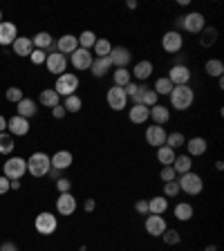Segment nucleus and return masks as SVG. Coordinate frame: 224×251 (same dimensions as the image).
<instances>
[{"instance_id": "f257e3e1", "label": "nucleus", "mask_w": 224, "mask_h": 251, "mask_svg": "<svg viewBox=\"0 0 224 251\" xmlns=\"http://www.w3.org/2000/svg\"><path fill=\"white\" fill-rule=\"evenodd\" d=\"M168 97H171V103L175 110H188L195 101V92H193V88H188V85H175Z\"/></svg>"}, {"instance_id": "f03ea898", "label": "nucleus", "mask_w": 224, "mask_h": 251, "mask_svg": "<svg viewBox=\"0 0 224 251\" xmlns=\"http://www.w3.org/2000/svg\"><path fill=\"white\" fill-rule=\"evenodd\" d=\"M50 168H52V162H50V155H45V152H34L27 159V173L31 177H45Z\"/></svg>"}, {"instance_id": "7ed1b4c3", "label": "nucleus", "mask_w": 224, "mask_h": 251, "mask_svg": "<svg viewBox=\"0 0 224 251\" xmlns=\"http://www.w3.org/2000/svg\"><path fill=\"white\" fill-rule=\"evenodd\" d=\"M177 184H179V191H184L186 195H199L202 193V188H204V182H202V177H199L198 173H184L182 177L177 179Z\"/></svg>"}, {"instance_id": "20e7f679", "label": "nucleus", "mask_w": 224, "mask_h": 251, "mask_svg": "<svg viewBox=\"0 0 224 251\" xmlns=\"http://www.w3.org/2000/svg\"><path fill=\"white\" fill-rule=\"evenodd\" d=\"M76 88H78V76L72 72H63L61 76L56 78V85H54V90H56L58 97H70V94H76Z\"/></svg>"}, {"instance_id": "39448f33", "label": "nucleus", "mask_w": 224, "mask_h": 251, "mask_svg": "<svg viewBox=\"0 0 224 251\" xmlns=\"http://www.w3.org/2000/svg\"><path fill=\"white\" fill-rule=\"evenodd\" d=\"M56 226H58V220H56V215H52L50 211L38 213L36 220H34V229L41 235H52L54 231H56Z\"/></svg>"}, {"instance_id": "423d86ee", "label": "nucleus", "mask_w": 224, "mask_h": 251, "mask_svg": "<svg viewBox=\"0 0 224 251\" xmlns=\"http://www.w3.org/2000/svg\"><path fill=\"white\" fill-rule=\"evenodd\" d=\"M2 171H5L7 179H21L27 173V159H23V157H9L5 162V166H2Z\"/></svg>"}, {"instance_id": "0eeeda50", "label": "nucleus", "mask_w": 224, "mask_h": 251, "mask_svg": "<svg viewBox=\"0 0 224 251\" xmlns=\"http://www.w3.org/2000/svg\"><path fill=\"white\" fill-rule=\"evenodd\" d=\"M162 47H164V52H168V54H177L179 50L184 47V38H182V34H179L177 29L166 31V34L162 36Z\"/></svg>"}, {"instance_id": "6e6552de", "label": "nucleus", "mask_w": 224, "mask_h": 251, "mask_svg": "<svg viewBox=\"0 0 224 251\" xmlns=\"http://www.w3.org/2000/svg\"><path fill=\"white\" fill-rule=\"evenodd\" d=\"M105 99H108V105L115 110V112H119V110H124L125 105H128V97H125L124 88H117V85H112V88L108 90Z\"/></svg>"}, {"instance_id": "1a4fd4ad", "label": "nucleus", "mask_w": 224, "mask_h": 251, "mask_svg": "<svg viewBox=\"0 0 224 251\" xmlns=\"http://www.w3.org/2000/svg\"><path fill=\"white\" fill-rule=\"evenodd\" d=\"M45 65H47V72H50V74L61 76V74L68 70V58L63 56V54H58V52H50V54H47Z\"/></svg>"}, {"instance_id": "9d476101", "label": "nucleus", "mask_w": 224, "mask_h": 251, "mask_svg": "<svg viewBox=\"0 0 224 251\" xmlns=\"http://www.w3.org/2000/svg\"><path fill=\"white\" fill-rule=\"evenodd\" d=\"M204 16L199 11H191V14L182 16V29L191 31V34H199L204 29Z\"/></svg>"}, {"instance_id": "9b49d317", "label": "nucleus", "mask_w": 224, "mask_h": 251, "mask_svg": "<svg viewBox=\"0 0 224 251\" xmlns=\"http://www.w3.org/2000/svg\"><path fill=\"white\" fill-rule=\"evenodd\" d=\"M166 135L164 126H148L146 128V144H150L152 148H159L166 144Z\"/></svg>"}, {"instance_id": "f8f14e48", "label": "nucleus", "mask_w": 224, "mask_h": 251, "mask_svg": "<svg viewBox=\"0 0 224 251\" xmlns=\"http://www.w3.org/2000/svg\"><path fill=\"white\" fill-rule=\"evenodd\" d=\"M168 81L173 85H188L191 81V70L186 65H173L171 72H168Z\"/></svg>"}, {"instance_id": "ddd939ff", "label": "nucleus", "mask_w": 224, "mask_h": 251, "mask_svg": "<svg viewBox=\"0 0 224 251\" xmlns=\"http://www.w3.org/2000/svg\"><path fill=\"white\" fill-rule=\"evenodd\" d=\"M132 54L128 47H112V52H110V61H112V68H128V63H130Z\"/></svg>"}, {"instance_id": "4468645a", "label": "nucleus", "mask_w": 224, "mask_h": 251, "mask_svg": "<svg viewBox=\"0 0 224 251\" xmlns=\"http://www.w3.org/2000/svg\"><path fill=\"white\" fill-rule=\"evenodd\" d=\"M7 130H9L11 137H25L27 132H29V121L16 115L7 121Z\"/></svg>"}, {"instance_id": "2eb2a0df", "label": "nucleus", "mask_w": 224, "mask_h": 251, "mask_svg": "<svg viewBox=\"0 0 224 251\" xmlns=\"http://www.w3.org/2000/svg\"><path fill=\"white\" fill-rule=\"evenodd\" d=\"M56 211L61 215H72L76 211V198L72 193H61L56 200Z\"/></svg>"}, {"instance_id": "dca6fc26", "label": "nucleus", "mask_w": 224, "mask_h": 251, "mask_svg": "<svg viewBox=\"0 0 224 251\" xmlns=\"http://www.w3.org/2000/svg\"><path fill=\"white\" fill-rule=\"evenodd\" d=\"M92 61H94V54L90 52V50H81V47H78L76 52H72V65L76 70H90Z\"/></svg>"}, {"instance_id": "f3484780", "label": "nucleus", "mask_w": 224, "mask_h": 251, "mask_svg": "<svg viewBox=\"0 0 224 251\" xmlns=\"http://www.w3.org/2000/svg\"><path fill=\"white\" fill-rule=\"evenodd\" d=\"M16 38H18V27L9 21L0 23V45H14Z\"/></svg>"}, {"instance_id": "a211bd4d", "label": "nucleus", "mask_w": 224, "mask_h": 251, "mask_svg": "<svg viewBox=\"0 0 224 251\" xmlns=\"http://www.w3.org/2000/svg\"><path fill=\"white\" fill-rule=\"evenodd\" d=\"M144 226H146V233H150V235H162L164 231L168 229V226H166V220H164L162 215H150V213H148Z\"/></svg>"}, {"instance_id": "6ab92c4d", "label": "nucleus", "mask_w": 224, "mask_h": 251, "mask_svg": "<svg viewBox=\"0 0 224 251\" xmlns=\"http://www.w3.org/2000/svg\"><path fill=\"white\" fill-rule=\"evenodd\" d=\"M54 45H56V52L63 54V56H65V54H72V52H76V50H78V41H76V36H74V34H65V36H61L56 43H54Z\"/></svg>"}, {"instance_id": "aec40b11", "label": "nucleus", "mask_w": 224, "mask_h": 251, "mask_svg": "<svg viewBox=\"0 0 224 251\" xmlns=\"http://www.w3.org/2000/svg\"><path fill=\"white\" fill-rule=\"evenodd\" d=\"M72 152L70 151H56L52 157H50V162H52V168H56V171H65V168L72 166Z\"/></svg>"}, {"instance_id": "412c9836", "label": "nucleus", "mask_w": 224, "mask_h": 251, "mask_svg": "<svg viewBox=\"0 0 224 251\" xmlns=\"http://www.w3.org/2000/svg\"><path fill=\"white\" fill-rule=\"evenodd\" d=\"M31 43H34V50H43V52H47V50H50V52H52L54 47V38L50 36V31H38L36 36L31 38Z\"/></svg>"}, {"instance_id": "4be33fe9", "label": "nucleus", "mask_w": 224, "mask_h": 251, "mask_svg": "<svg viewBox=\"0 0 224 251\" xmlns=\"http://www.w3.org/2000/svg\"><path fill=\"white\" fill-rule=\"evenodd\" d=\"M90 70H92V74L97 78H101V76H105V74L112 70V61H110V56H103V58H97V56H94Z\"/></svg>"}, {"instance_id": "5701e85b", "label": "nucleus", "mask_w": 224, "mask_h": 251, "mask_svg": "<svg viewBox=\"0 0 224 251\" xmlns=\"http://www.w3.org/2000/svg\"><path fill=\"white\" fill-rule=\"evenodd\" d=\"M128 119L132 121V124H146L148 119H150V108H146V105H132L130 112H128Z\"/></svg>"}, {"instance_id": "b1692460", "label": "nucleus", "mask_w": 224, "mask_h": 251, "mask_svg": "<svg viewBox=\"0 0 224 251\" xmlns=\"http://www.w3.org/2000/svg\"><path fill=\"white\" fill-rule=\"evenodd\" d=\"M186 148H188V157H199L206 152V148H209V144H206V139L204 137H193V139L186 141Z\"/></svg>"}, {"instance_id": "393cba45", "label": "nucleus", "mask_w": 224, "mask_h": 251, "mask_svg": "<svg viewBox=\"0 0 224 251\" xmlns=\"http://www.w3.org/2000/svg\"><path fill=\"white\" fill-rule=\"evenodd\" d=\"M31 52H34V43H31V38L18 36L14 41V54H18V56H29Z\"/></svg>"}, {"instance_id": "a878e982", "label": "nucleus", "mask_w": 224, "mask_h": 251, "mask_svg": "<svg viewBox=\"0 0 224 251\" xmlns=\"http://www.w3.org/2000/svg\"><path fill=\"white\" fill-rule=\"evenodd\" d=\"M150 74H152V63L150 61H139L135 68H132L130 76H135L137 81H146Z\"/></svg>"}, {"instance_id": "bb28decb", "label": "nucleus", "mask_w": 224, "mask_h": 251, "mask_svg": "<svg viewBox=\"0 0 224 251\" xmlns=\"http://www.w3.org/2000/svg\"><path fill=\"white\" fill-rule=\"evenodd\" d=\"M16 105H18V108H16L18 110V117H23V119H29V117L36 115V103H34L31 99H27V97L25 99H21Z\"/></svg>"}, {"instance_id": "cd10ccee", "label": "nucleus", "mask_w": 224, "mask_h": 251, "mask_svg": "<svg viewBox=\"0 0 224 251\" xmlns=\"http://www.w3.org/2000/svg\"><path fill=\"white\" fill-rule=\"evenodd\" d=\"M150 119L155 121V126H164L168 119H171V112H168V108H164V105H152L150 108Z\"/></svg>"}, {"instance_id": "c85d7f7f", "label": "nucleus", "mask_w": 224, "mask_h": 251, "mask_svg": "<svg viewBox=\"0 0 224 251\" xmlns=\"http://www.w3.org/2000/svg\"><path fill=\"white\" fill-rule=\"evenodd\" d=\"M191 168H193V162H191V157H188V155L175 157V162H173V171H175V175H184V173H191Z\"/></svg>"}, {"instance_id": "c756f323", "label": "nucleus", "mask_w": 224, "mask_h": 251, "mask_svg": "<svg viewBox=\"0 0 224 251\" xmlns=\"http://www.w3.org/2000/svg\"><path fill=\"white\" fill-rule=\"evenodd\" d=\"M168 209V198H152L148 200V213L150 215H162Z\"/></svg>"}, {"instance_id": "7c9ffc66", "label": "nucleus", "mask_w": 224, "mask_h": 251, "mask_svg": "<svg viewBox=\"0 0 224 251\" xmlns=\"http://www.w3.org/2000/svg\"><path fill=\"white\" fill-rule=\"evenodd\" d=\"M112 81H115L117 88H125V85L132 81L130 72H128V68H117L115 72H112Z\"/></svg>"}, {"instance_id": "2f4dec72", "label": "nucleus", "mask_w": 224, "mask_h": 251, "mask_svg": "<svg viewBox=\"0 0 224 251\" xmlns=\"http://www.w3.org/2000/svg\"><path fill=\"white\" fill-rule=\"evenodd\" d=\"M38 101H41L45 108H56L58 101H61V97L56 94V90H43L41 97H38Z\"/></svg>"}, {"instance_id": "473e14b6", "label": "nucleus", "mask_w": 224, "mask_h": 251, "mask_svg": "<svg viewBox=\"0 0 224 251\" xmlns=\"http://www.w3.org/2000/svg\"><path fill=\"white\" fill-rule=\"evenodd\" d=\"M76 41H78V47H81V50H92L94 43H97V34L90 31V29H85L76 36Z\"/></svg>"}, {"instance_id": "72a5a7b5", "label": "nucleus", "mask_w": 224, "mask_h": 251, "mask_svg": "<svg viewBox=\"0 0 224 251\" xmlns=\"http://www.w3.org/2000/svg\"><path fill=\"white\" fill-rule=\"evenodd\" d=\"M204 70H206V74L213 78H220L224 72V63L220 61V58H211V61H206V65H204Z\"/></svg>"}, {"instance_id": "f704fd0d", "label": "nucleus", "mask_w": 224, "mask_h": 251, "mask_svg": "<svg viewBox=\"0 0 224 251\" xmlns=\"http://www.w3.org/2000/svg\"><path fill=\"white\" fill-rule=\"evenodd\" d=\"M175 151L173 148H168V146H159L157 148V159L164 164V166H173V162H175Z\"/></svg>"}, {"instance_id": "c9c22d12", "label": "nucleus", "mask_w": 224, "mask_h": 251, "mask_svg": "<svg viewBox=\"0 0 224 251\" xmlns=\"http://www.w3.org/2000/svg\"><path fill=\"white\" fill-rule=\"evenodd\" d=\"M175 218H177L179 222H188V220L193 218V206L188 202H179L177 206H175Z\"/></svg>"}, {"instance_id": "e433bc0d", "label": "nucleus", "mask_w": 224, "mask_h": 251, "mask_svg": "<svg viewBox=\"0 0 224 251\" xmlns=\"http://www.w3.org/2000/svg\"><path fill=\"white\" fill-rule=\"evenodd\" d=\"M92 50H94V54H97V58H103V56H110L112 45H110V41H105V38H97Z\"/></svg>"}, {"instance_id": "4c0bfd02", "label": "nucleus", "mask_w": 224, "mask_h": 251, "mask_svg": "<svg viewBox=\"0 0 224 251\" xmlns=\"http://www.w3.org/2000/svg\"><path fill=\"white\" fill-rule=\"evenodd\" d=\"M173 88H175V85L168 81V76H162V78H157V81H155V88H152V90L157 92V97H159V94H166V97H168Z\"/></svg>"}, {"instance_id": "58836bf2", "label": "nucleus", "mask_w": 224, "mask_h": 251, "mask_svg": "<svg viewBox=\"0 0 224 251\" xmlns=\"http://www.w3.org/2000/svg\"><path fill=\"white\" fill-rule=\"evenodd\" d=\"M14 137L9 135V132H0V152L2 155H9L11 151H14Z\"/></svg>"}, {"instance_id": "ea45409f", "label": "nucleus", "mask_w": 224, "mask_h": 251, "mask_svg": "<svg viewBox=\"0 0 224 251\" xmlns=\"http://www.w3.org/2000/svg\"><path fill=\"white\" fill-rule=\"evenodd\" d=\"M81 105H83L81 97H76V94H70V97H65V103H63V108L68 110V112H78V110H81Z\"/></svg>"}, {"instance_id": "a19ab883", "label": "nucleus", "mask_w": 224, "mask_h": 251, "mask_svg": "<svg viewBox=\"0 0 224 251\" xmlns=\"http://www.w3.org/2000/svg\"><path fill=\"white\" fill-rule=\"evenodd\" d=\"M186 144V139H184V135L182 132H171V135H166V144L164 146H168V148H179V146H184Z\"/></svg>"}, {"instance_id": "79ce46f5", "label": "nucleus", "mask_w": 224, "mask_h": 251, "mask_svg": "<svg viewBox=\"0 0 224 251\" xmlns=\"http://www.w3.org/2000/svg\"><path fill=\"white\" fill-rule=\"evenodd\" d=\"M199 34H202V38H199L202 47H209V45H213V43L218 41V31H215L213 27H211V29H202Z\"/></svg>"}, {"instance_id": "37998d69", "label": "nucleus", "mask_w": 224, "mask_h": 251, "mask_svg": "<svg viewBox=\"0 0 224 251\" xmlns=\"http://www.w3.org/2000/svg\"><path fill=\"white\" fill-rule=\"evenodd\" d=\"M162 238H164V242H166V245H179V240H182L179 231H175V229H166L162 233Z\"/></svg>"}, {"instance_id": "c03bdc74", "label": "nucleus", "mask_w": 224, "mask_h": 251, "mask_svg": "<svg viewBox=\"0 0 224 251\" xmlns=\"http://www.w3.org/2000/svg\"><path fill=\"white\" fill-rule=\"evenodd\" d=\"M141 105H146V108H152V105H157V92L155 90H148L144 92V97H141Z\"/></svg>"}, {"instance_id": "a18cd8bd", "label": "nucleus", "mask_w": 224, "mask_h": 251, "mask_svg": "<svg viewBox=\"0 0 224 251\" xmlns=\"http://www.w3.org/2000/svg\"><path fill=\"white\" fill-rule=\"evenodd\" d=\"M5 97H7V101H11V103H18L21 99H25V94H23L21 88H9Z\"/></svg>"}, {"instance_id": "49530a36", "label": "nucleus", "mask_w": 224, "mask_h": 251, "mask_svg": "<svg viewBox=\"0 0 224 251\" xmlns=\"http://www.w3.org/2000/svg\"><path fill=\"white\" fill-rule=\"evenodd\" d=\"M179 184L177 182H166L164 184V198H177Z\"/></svg>"}, {"instance_id": "de8ad7c7", "label": "nucleus", "mask_w": 224, "mask_h": 251, "mask_svg": "<svg viewBox=\"0 0 224 251\" xmlns=\"http://www.w3.org/2000/svg\"><path fill=\"white\" fill-rule=\"evenodd\" d=\"M29 58H31V63H34V65H45L47 52H43V50H34V52L29 54Z\"/></svg>"}, {"instance_id": "09e8293b", "label": "nucleus", "mask_w": 224, "mask_h": 251, "mask_svg": "<svg viewBox=\"0 0 224 251\" xmlns=\"http://www.w3.org/2000/svg\"><path fill=\"white\" fill-rule=\"evenodd\" d=\"M159 177L164 179V184H166V182H175V171H173V166H164L162 173H159Z\"/></svg>"}, {"instance_id": "8fccbe9b", "label": "nucleus", "mask_w": 224, "mask_h": 251, "mask_svg": "<svg viewBox=\"0 0 224 251\" xmlns=\"http://www.w3.org/2000/svg\"><path fill=\"white\" fill-rule=\"evenodd\" d=\"M56 188H58V193H70V188H72V182L65 177L56 179Z\"/></svg>"}, {"instance_id": "3c124183", "label": "nucleus", "mask_w": 224, "mask_h": 251, "mask_svg": "<svg viewBox=\"0 0 224 251\" xmlns=\"http://www.w3.org/2000/svg\"><path fill=\"white\" fill-rule=\"evenodd\" d=\"M135 211L141 215H148V202L146 200H139V202H135Z\"/></svg>"}, {"instance_id": "603ef678", "label": "nucleus", "mask_w": 224, "mask_h": 251, "mask_svg": "<svg viewBox=\"0 0 224 251\" xmlns=\"http://www.w3.org/2000/svg\"><path fill=\"white\" fill-rule=\"evenodd\" d=\"M52 115H54V119H63V117L68 115V110H65L61 103H58L56 108H52Z\"/></svg>"}, {"instance_id": "864d4df0", "label": "nucleus", "mask_w": 224, "mask_h": 251, "mask_svg": "<svg viewBox=\"0 0 224 251\" xmlns=\"http://www.w3.org/2000/svg\"><path fill=\"white\" fill-rule=\"evenodd\" d=\"M11 188H9V179L5 177V175H2V177H0V195H5V193H9Z\"/></svg>"}, {"instance_id": "5fc2aeb1", "label": "nucleus", "mask_w": 224, "mask_h": 251, "mask_svg": "<svg viewBox=\"0 0 224 251\" xmlns=\"http://www.w3.org/2000/svg\"><path fill=\"white\" fill-rule=\"evenodd\" d=\"M94 206H97V202H94V200H85V204H83V209L88 211V213H92L94 211Z\"/></svg>"}, {"instance_id": "6e6d98bb", "label": "nucleus", "mask_w": 224, "mask_h": 251, "mask_svg": "<svg viewBox=\"0 0 224 251\" xmlns=\"http://www.w3.org/2000/svg\"><path fill=\"white\" fill-rule=\"evenodd\" d=\"M0 251H18V249H16L14 242H5V245L0 247Z\"/></svg>"}, {"instance_id": "4d7b16f0", "label": "nucleus", "mask_w": 224, "mask_h": 251, "mask_svg": "<svg viewBox=\"0 0 224 251\" xmlns=\"http://www.w3.org/2000/svg\"><path fill=\"white\" fill-rule=\"evenodd\" d=\"M9 188L18 191V188H21V182H18V179H9Z\"/></svg>"}, {"instance_id": "13d9d810", "label": "nucleus", "mask_w": 224, "mask_h": 251, "mask_svg": "<svg viewBox=\"0 0 224 251\" xmlns=\"http://www.w3.org/2000/svg\"><path fill=\"white\" fill-rule=\"evenodd\" d=\"M5 128H7V119L0 115V132H5Z\"/></svg>"}, {"instance_id": "bf43d9fd", "label": "nucleus", "mask_w": 224, "mask_h": 251, "mask_svg": "<svg viewBox=\"0 0 224 251\" xmlns=\"http://www.w3.org/2000/svg\"><path fill=\"white\" fill-rule=\"evenodd\" d=\"M128 7H130V9H137V0H128Z\"/></svg>"}, {"instance_id": "052dcab7", "label": "nucleus", "mask_w": 224, "mask_h": 251, "mask_svg": "<svg viewBox=\"0 0 224 251\" xmlns=\"http://www.w3.org/2000/svg\"><path fill=\"white\" fill-rule=\"evenodd\" d=\"M204 251H215V247H213V245H209V247H206V249H204Z\"/></svg>"}, {"instance_id": "680f3d73", "label": "nucleus", "mask_w": 224, "mask_h": 251, "mask_svg": "<svg viewBox=\"0 0 224 251\" xmlns=\"http://www.w3.org/2000/svg\"><path fill=\"white\" fill-rule=\"evenodd\" d=\"M0 23H2V11H0Z\"/></svg>"}]
</instances>
